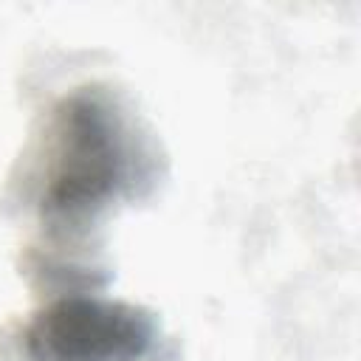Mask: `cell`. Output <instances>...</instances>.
<instances>
[{"mask_svg":"<svg viewBox=\"0 0 361 361\" xmlns=\"http://www.w3.org/2000/svg\"><path fill=\"white\" fill-rule=\"evenodd\" d=\"M127 172L124 133L116 113L96 96L68 99L54 118L45 164V206L87 212L116 192Z\"/></svg>","mask_w":361,"mask_h":361,"instance_id":"6da1fadb","label":"cell"},{"mask_svg":"<svg viewBox=\"0 0 361 361\" xmlns=\"http://www.w3.org/2000/svg\"><path fill=\"white\" fill-rule=\"evenodd\" d=\"M149 341L152 324L144 313L99 299L59 302L25 333L34 361H138Z\"/></svg>","mask_w":361,"mask_h":361,"instance_id":"7a4b0ae2","label":"cell"}]
</instances>
